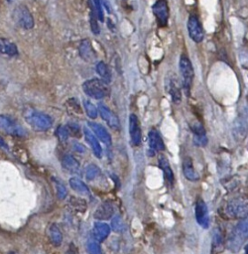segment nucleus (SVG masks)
<instances>
[{"label":"nucleus","instance_id":"1","mask_svg":"<svg viewBox=\"0 0 248 254\" xmlns=\"http://www.w3.org/2000/svg\"><path fill=\"white\" fill-rule=\"evenodd\" d=\"M24 117L27 123L36 131H46L53 125V120L48 114L32 108L24 112Z\"/></svg>","mask_w":248,"mask_h":254},{"label":"nucleus","instance_id":"2","mask_svg":"<svg viewBox=\"0 0 248 254\" xmlns=\"http://www.w3.org/2000/svg\"><path fill=\"white\" fill-rule=\"evenodd\" d=\"M82 89L86 95L94 99H101L106 97L109 92L108 83L99 78H91L83 82Z\"/></svg>","mask_w":248,"mask_h":254},{"label":"nucleus","instance_id":"3","mask_svg":"<svg viewBox=\"0 0 248 254\" xmlns=\"http://www.w3.org/2000/svg\"><path fill=\"white\" fill-rule=\"evenodd\" d=\"M179 65H180V71L183 78V89L186 95L188 97L190 93L192 80H193V75H194L193 67H192L191 62L189 61L187 56L185 54L181 55Z\"/></svg>","mask_w":248,"mask_h":254},{"label":"nucleus","instance_id":"4","mask_svg":"<svg viewBox=\"0 0 248 254\" xmlns=\"http://www.w3.org/2000/svg\"><path fill=\"white\" fill-rule=\"evenodd\" d=\"M246 237H247V221L242 220L236 225L235 229L231 232L228 238V248L233 252L238 251L241 245L243 244L244 240L246 239Z\"/></svg>","mask_w":248,"mask_h":254},{"label":"nucleus","instance_id":"5","mask_svg":"<svg viewBox=\"0 0 248 254\" xmlns=\"http://www.w3.org/2000/svg\"><path fill=\"white\" fill-rule=\"evenodd\" d=\"M186 27H187L188 36L193 42L200 43L203 40V36H204L203 28L196 15L190 14L188 16Z\"/></svg>","mask_w":248,"mask_h":254},{"label":"nucleus","instance_id":"6","mask_svg":"<svg viewBox=\"0 0 248 254\" xmlns=\"http://www.w3.org/2000/svg\"><path fill=\"white\" fill-rule=\"evenodd\" d=\"M0 130L17 137H25L27 135L24 128H22L12 118L6 115H0Z\"/></svg>","mask_w":248,"mask_h":254},{"label":"nucleus","instance_id":"7","mask_svg":"<svg viewBox=\"0 0 248 254\" xmlns=\"http://www.w3.org/2000/svg\"><path fill=\"white\" fill-rule=\"evenodd\" d=\"M152 11L157 19L158 25L162 28L166 27L170 17V10L167 0H157L152 7Z\"/></svg>","mask_w":248,"mask_h":254},{"label":"nucleus","instance_id":"8","mask_svg":"<svg viewBox=\"0 0 248 254\" xmlns=\"http://www.w3.org/2000/svg\"><path fill=\"white\" fill-rule=\"evenodd\" d=\"M14 17L16 22L24 29L30 30L34 27V18L29 9L24 5H19L14 9Z\"/></svg>","mask_w":248,"mask_h":254},{"label":"nucleus","instance_id":"9","mask_svg":"<svg viewBox=\"0 0 248 254\" xmlns=\"http://www.w3.org/2000/svg\"><path fill=\"white\" fill-rule=\"evenodd\" d=\"M129 134L131 138V142L134 146H139L142 140V130L140 121L134 113L129 116Z\"/></svg>","mask_w":248,"mask_h":254},{"label":"nucleus","instance_id":"10","mask_svg":"<svg viewBox=\"0 0 248 254\" xmlns=\"http://www.w3.org/2000/svg\"><path fill=\"white\" fill-rule=\"evenodd\" d=\"M226 213L232 218H245L247 215L246 203L239 199H233L227 204Z\"/></svg>","mask_w":248,"mask_h":254},{"label":"nucleus","instance_id":"11","mask_svg":"<svg viewBox=\"0 0 248 254\" xmlns=\"http://www.w3.org/2000/svg\"><path fill=\"white\" fill-rule=\"evenodd\" d=\"M98 112L101 116V118L107 123V125L114 129V130H119L120 129V121L119 118L116 116V114L110 110L107 106H105L104 104H99L98 105Z\"/></svg>","mask_w":248,"mask_h":254},{"label":"nucleus","instance_id":"12","mask_svg":"<svg viewBox=\"0 0 248 254\" xmlns=\"http://www.w3.org/2000/svg\"><path fill=\"white\" fill-rule=\"evenodd\" d=\"M195 219L196 222L202 227L207 228L209 226V215L206 203L202 199H198L195 203Z\"/></svg>","mask_w":248,"mask_h":254},{"label":"nucleus","instance_id":"13","mask_svg":"<svg viewBox=\"0 0 248 254\" xmlns=\"http://www.w3.org/2000/svg\"><path fill=\"white\" fill-rule=\"evenodd\" d=\"M166 85H167V90L172 98V101L176 104H179L182 101V92H181V88H180L178 79L175 76V74H173L167 78Z\"/></svg>","mask_w":248,"mask_h":254},{"label":"nucleus","instance_id":"14","mask_svg":"<svg viewBox=\"0 0 248 254\" xmlns=\"http://www.w3.org/2000/svg\"><path fill=\"white\" fill-rule=\"evenodd\" d=\"M78 53L80 58L87 63H93L96 60V53L88 39H84L80 42Z\"/></svg>","mask_w":248,"mask_h":254},{"label":"nucleus","instance_id":"15","mask_svg":"<svg viewBox=\"0 0 248 254\" xmlns=\"http://www.w3.org/2000/svg\"><path fill=\"white\" fill-rule=\"evenodd\" d=\"M115 213V208L113 204L109 201H104L96 208L93 217L97 220H107L113 217Z\"/></svg>","mask_w":248,"mask_h":254},{"label":"nucleus","instance_id":"16","mask_svg":"<svg viewBox=\"0 0 248 254\" xmlns=\"http://www.w3.org/2000/svg\"><path fill=\"white\" fill-rule=\"evenodd\" d=\"M110 233V226L104 222H95L92 227L93 239L97 242L104 241Z\"/></svg>","mask_w":248,"mask_h":254},{"label":"nucleus","instance_id":"17","mask_svg":"<svg viewBox=\"0 0 248 254\" xmlns=\"http://www.w3.org/2000/svg\"><path fill=\"white\" fill-rule=\"evenodd\" d=\"M83 134H84L85 141L87 142V144L91 148L93 154L97 158H101V156H102V149H101V146H100L98 140L94 136V134L88 128H86V127L83 128Z\"/></svg>","mask_w":248,"mask_h":254},{"label":"nucleus","instance_id":"18","mask_svg":"<svg viewBox=\"0 0 248 254\" xmlns=\"http://www.w3.org/2000/svg\"><path fill=\"white\" fill-rule=\"evenodd\" d=\"M88 126L100 141H102L106 145H111V136L102 125L89 121Z\"/></svg>","mask_w":248,"mask_h":254},{"label":"nucleus","instance_id":"19","mask_svg":"<svg viewBox=\"0 0 248 254\" xmlns=\"http://www.w3.org/2000/svg\"><path fill=\"white\" fill-rule=\"evenodd\" d=\"M148 141H149V147L152 151L159 152L165 150V144L163 142V139L159 132L155 129H152L148 134Z\"/></svg>","mask_w":248,"mask_h":254},{"label":"nucleus","instance_id":"20","mask_svg":"<svg viewBox=\"0 0 248 254\" xmlns=\"http://www.w3.org/2000/svg\"><path fill=\"white\" fill-rule=\"evenodd\" d=\"M183 172L185 177L191 182H196L199 179L198 174L196 173V171L193 168V164L192 161L189 157H186L183 161Z\"/></svg>","mask_w":248,"mask_h":254},{"label":"nucleus","instance_id":"21","mask_svg":"<svg viewBox=\"0 0 248 254\" xmlns=\"http://www.w3.org/2000/svg\"><path fill=\"white\" fill-rule=\"evenodd\" d=\"M159 166H160L161 170L164 173V177H165L166 182L169 185L172 186L173 183H174V173L171 169V166H170V163H169L168 159L165 156H161L159 158Z\"/></svg>","mask_w":248,"mask_h":254},{"label":"nucleus","instance_id":"22","mask_svg":"<svg viewBox=\"0 0 248 254\" xmlns=\"http://www.w3.org/2000/svg\"><path fill=\"white\" fill-rule=\"evenodd\" d=\"M0 53L6 56H16L18 54L17 46L8 39L0 38Z\"/></svg>","mask_w":248,"mask_h":254},{"label":"nucleus","instance_id":"23","mask_svg":"<svg viewBox=\"0 0 248 254\" xmlns=\"http://www.w3.org/2000/svg\"><path fill=\"white\" fill-rule=\"evenodd\" d=\"M62 166L63 169L70 173H77L79 171L78 161L70 154H66L63 156L62 160Z\"/></svg>","mask_w":248,"mask_h":254},{"label":"nucleus","instance_id":"24","mask_svg":"<svg viewBox=\"0 0 248 254\" xmlns=\"http://www.w3.org/2000/svg\"><path fill=\"white\" fill-rule=\"evenodd\" d=\"M49 238L52 244L56 247H59L62 242V234L61 232V229L55 223H53L49 228Z\"/></svg>","mask_w":248,"mask_h":254},{"label":"nucleus","instance_id":"25","mask_svg":"<svg viewBox=\"0 0 248 254\" xmlns=\"http://www.w3.org/2000/svg\"><path fill=\"white\" fill-rule=\"evenodd\" d=\"M68 182H69L70 188L74 191L81 193V194H85V195H88L90 193L88 187L81 180H79L77 178H70Z\"/></svg>","mask_w":248,"mask_h":254},{"label":"nucleus","instance_id":"26","mask_svg":"<svg viewBox=\"0 0 248 254\" xmlns=\"http://www.w3.org/2000/svg\"><path fill=\"white\" fill-rule=\"evenodd\" d=\"M96 71L101 76L103 81H105L106 83H109L111 81V71L105 63L98 62L96 64Z\"/></svg>","mask_w":248,"mask_h":254},{"label":"nucleus","instance_id":"27","mask_svg":"<svg viewBox=\"0 0 248 254\" xmlns=\"http://www.w3.org/2000/svg\"><path fill=\"white\" fill-rule=\"evenodd\" d=\"M88 4H89V9H90V12H89V22H90L91 31H92L93 34L98 35L99 32H100V30H99V27H98L97 15H96V12H95V10H94L93 4H91L90 1H88Z\"/></svg>","mask_w":248,"mask_h":254},{"label":"nucleus","instance_id":"28","mask_svg":"<svg viewBox=\"0 0 248 254\" xmlns=\"http://www.w3.org/2000/svg\"><path fill=\"white\" fill-rule=\"evenodd\" d=\"M111 228L115 232H124L126 230V224L120 215H115L111 220Z\"/></svg>","mask_w":248,"mask_h":254},{"label":"nucleus","instance_id":"29","mask_svg":"<svg viewBox=\"0 0 248 254\" xmlns=\"http://www.w3.org/2000/svg\"><path fill=\"white\" fill-rule=\"evenodd\" d=\"M223 242V235L220 228H215L212 233V248L214 249V252H216V249H220Z\"/></svg>","mask_w":248,"mask_h":254},{"label":"nucleus","instance_id":"30","mask_svg":"<svg viewBox=\"0 0 248 254\" xmlns=\"http://www.w3.org/2000/svg\"><path fill=\"white\" fill-rule=\"evenodd\" d=\"M83 107H84V110L87 114V116L91 119H95L98 115V110H97V107L89 100L87 99H84L83 100Z\"/></svg>","mask_w":248,"mask_h":254},{"label":"nucleus","instance_id":"31","mask_svg":"<svg viewBox=\"0 0 248 254\" xmlns=\"http://www.w3.org/2000/svg\"><path fill=\"white\" fill-rule=\"evenodd\" d=\"M100 175V169L94 165V164H89L85 168V178L86 180H94Z\"/></svg>","mask_w":248,"mask_h":254},{"label":"nucleus","instance_id":"32","mask_svg":"<svg viewBox=\"0 0 248 254\" xmlns=\"http://www.w3.org/2000/svg\"><path fill=\"white\" fill-rule=\"evenodd\" d=\"M67 111L69 114H75L74 116H78L81 115V109L79 104L77 103V101L75 100V98H71L67 101Z\"/></svg>","mask_w":248,"mask_h":254},{"label":"nucleus","instance_id":"33","mask_svg":"<svg viewBox=\"0 0 248 254\" xmlns=\"http://www.w3.org/2000/svg\"><path fill=\"white\" fill-rule=\"evenodd\" d=\"M55 185H56V190H57V195L60 199H63L65 198V196L67 195V190L65 188V186L59 181L58 179H54Z\"/></svg>","mask_w":248,"mask_h":254},{"label":"nucleus","instance_id":"34","mask_svg":"<svg viewBox=\"0 0 248 254\" xmlns=\"http://www.w3.org/2000/svg\"><path fill=\"white\" fill-rule=\"evenodd\" d=\"M190 129L193 133V136H205L206 135L203 125L198 121L192 122V124L190 125Z\"/></svg>","mask_w":248,"mask_h":254},{"label":"nucleus","instance_id":"35","mask_svg":"<svg viewBox=\"0 0 248 254\" xmlns=\"http://www.w3.org/2000/svg\"><path fill=\"white\" fill-rule=\"evenodd\" d=\"M86 247L89 254H101V248L99 246V242H97L94 239L88 240Z\"/></svg>","mask_w":248,"mask_h":254},{"label":"nucleus","instance_id":"36","mask_svg":"<svg viewBox=\"0 0 248 254\" xmlns=\"http://www.w3.org/2000/svg\"><path fill=\"white\" fill-rule=\"evenodd\" d=\"M58 138L60 139L61 142H65L67 139H68V136H69V132H68V129L66 126H59L58 129H57V132H56Z\"/></svg>","mask_w":248,"mask_h":254},{"label":"nucleus","instance_id":"37","mask_svg":"<svg viewBox=\"0 0 248 254\" xmlns=\"http://www.w3.org/2000/svg\"><path fill=\"white\" fill-rule=\"evenodd\" d=\"M93 7L94 10L96 12L97 18L98 20H100L101 22L104 21V14H103V9H102V4H101V0H93Z\"/></svg>","mask_w":248,"mask_h":254},{"label":"nucleus","instance_id":"38","mask_svg":"<svg viewBox=\"0 0 248 254\" xmlns=\"http://www.w3.org/2000/svg\"><path fill=\"white\" fill-rule=\"evenodd\" d=\"M193 143L196 146H200L203 147L207 144V137L205 136H193Z\"/></svg>","mask_w":248,"mask_h":254},{"label":"nucleus","instance_id":"39","mask_svg":"<svg viewBox=\"0 0 248 254\" xmlns=\"http://www.w3.org/2000/svg\"><path fill=\"white\" fill-rule=\"evenodd\" d=\"M67 129H68V132L69 134H74L75 136H79V126L74 124V123H70L68 126H67Z\"/></svg>","mask_w":248,"mask_h":254},{"label":"nucleus","instance_id":"40","mask_svg":"<svg viewBox=\"0 0 248 254\" xmlns=\"http://www.w3.org/2000/svg\"><path fill=\"white\" fill-rule=\"evenodd\" d=\"M73 149H74V151H76L78 153H83L85 151L84 146L78 142H73Z\"/></svg>","mask_w":248,"mask_h":254},{"label":"nucleus","instance_id":"41","mask_svg":"<svg viewBox=\"0 0 248 254\" xmlns=\"http://www.w3.org/2000/svg\"><path fill=\"white\" fill-rule=\"evenodd\" d=\"M67 254H79L77 248L75 247V245L73 243L69 244V247H68V250H67Z\"/></svg>","mask_w":248,"mask_h":254},{"label":"nucleus","instance_id":"42","mask_svg":"<svg viewBox=\"0 0 248 254\" xmlns=\"http://www.w3.org/2000/svg\"><path fill=\"white\" fill-rule=\"evenodd\" d=\"M101 4L105 6V8H106V10L108 11V13H111V7L109 6V2H108L107 0H102Z\"/></svg>","mask_w":248,"mask_h":254},{"label":"nucleus","instance_id":"43","mask_svg":"<svg viewBox=\"0 0 248 254\" xmlns=\"http://www.w3.org/2000/svg\"><path fill=\"white\" fill-rule=\"evenodd\" d=\"M0 147L3 148V149H6V150L8 149V145L6 144V142L1 137H0Z\"/></svg>","mask_w":248,"mask_h":254},{"label":"nucleus","instance_id":"44","mask_svg":"<svg viewBox=\"0 0 248 254\" xmlns=\"http://www.w3.org/2000/svg\"><path fill=\"white\" fill-rule=\"evenodd\" d=\"M8 254H16V253H8Z\"/></svg>","mask_w":248,"mask_h":254}]
</instances>
